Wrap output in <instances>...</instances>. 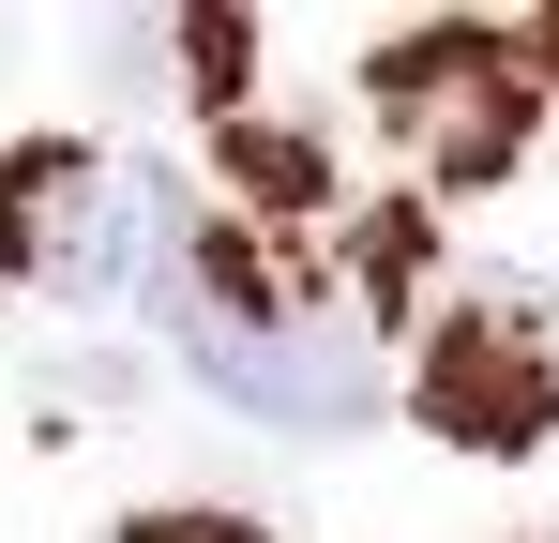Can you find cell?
Wrapping results in <instances>:
<instances>
[{"label":"cell","instance_id":"ba28073f","mask_svg":"<svg viewBox=\"0 0 559 543\" xmlns=\"http://www.w3.org/2000/svg\"><path fill=\"white\" fill-rule=\"evenodd\" d=\"M530 90H559V15H530Z\"/></svg>","mask_w":559,"mask_h":543},{"label":"cell","instance_id":"8992f818","mask_svg":"<svg viewBox=\"0 0 559 543\" xmlns=\"http://www.w3.org/2000/svg\"><path fill=\"white\" fill-rule=\"evenodd\" d=\"M182 61H197V90L227 106V90H242V15H182Z\"/></svg>","mask_w":559,"mask_h":543},{"label":"cell","instance_id":"3957f363","mask_svg":"<svg viewBox=\"0 0 559 543\" xmlns=\"http://www.w3.org/2000/svg\"><path fill=\"white\" fill-rule=\"evenodd\" d=\"M408 408L439 438H468V452H545L559 438V333L514 317V302H484V317H454L408 362Z\"/></svg>","mask_w":559,"mask_h":543},{"label":"cell","instance_id":"6da1fadb","mask_svg":"<svg viewBox=\"0 0 559 543\" xmlns=\"http://www.w3.org/2000/svg\"><path fill=\"white\" fill-rule=\"evenodd\" d=\"M167 242V181L106 167L76 136L15 152L0 167V287H46V302H121Z\"/></svg>","mask_w":559,"mask_h":543},{"label":"cell","instance_id":"277c9868","mask_svg":"<svg viewBox=\"0 0 559 543\" xmlns=\"http://www.w3.org/2000/svg\"><path fill=\"white\" fill-rule=\"evenodd\" d=\"M182 362L227 393V408H258V423H302V438H348L378 408V362L364 333H333V317H273V333H227V317H182Z\"/></svg>","mask_w":559,"mask_h":543},{"label":"cell","instance_id":"5b68a950","mask_svg":"<svg viewBox=\"0 0 559 543\" xmlns=\"http://www.w3.org/2000/svg\"><path fill=\"white\" fill-rule=\"evenodd\" d=\"M227 167L258 181L273 212H318V136H273V121H227Z\"/></svg>","mask_w":559,"mask_h":543},{"label":"cell","instance_id":"7a4b0ae2","mask_svg":"<svg viewBox=\"0 0 559 543\" xmlns=\"http://www.w3.org/2000/svg\"><path fill=\"white\" fill-rule=\"evenodd\" d=\"M378 106H393V136L424 152L439 181H499L530 152V46L514 31H408V46H378Z\"/></svg>","mask_w":559,"mask_h":543},{"label":"cell","instance_id":"52a82bcc","mask_svg":"<svg viewBox=\"0 0 559 543\" xmlns=\"http://www.w3.org/2000/svg\"><path fill=\"white\" fill-rule=\"evenodd\" d=\"M121 543H258V529H242V514H136Z\"/></svg>","mask_w":559,"mask_h":543}]
</instances>
